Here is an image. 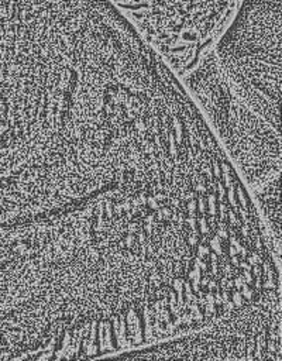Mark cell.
Wrapping results in <instances>:
<instances>
[{"instance_id": "cell-1", "label": "cell", "mask_w": 282, "mask_h": 361, "mask_svg": "<svg viewBox=\"0 0 282 361\" xmlns=\"http://www.w3.org/2000/svg\"><path fill=\"white\" fill-rule=\"evenodd\" d=\"M212 49L231 90L281 131V0H241Z\"/></svg>"}, {"instance_id": "cell-2", "label": "cell", "mask_w": 282, "mask_h": 361, "mask_svg": "<svg viewBox=\"0 0 282 361\" xmlns=\"http://www.w3.org/2000/svg\"><path fill=\"white\" fill-rule=\"evenodd\" d=\"M180 79L251 190L281 175V131L231 90L212 47Z\"/></svg>"}, {"instance_id": "cell-3", "label": "cell", "mask_w": 282, "mask_h": 361, "mask_svg": "<svg viewBox=\"0 0 282 361\" xmlns=\"http://www.w3.org/2000/svg\"><path fill=\"white\" fill-rule=\"evenodd\" d=\"M281 300L228 314L199 330L123 351L118 360H282Z\"/></svg>"}, {"instance_id": "cell-4", "label": "cell", "mask_w": 282, "mask_h": 361, "mask_svg": "<svg viewBox=\"0 0 282 361\" xmlns=\"http://www.w3.org/2000/svg\"><path fill=\"white\" fill-rule=\"evenodd\" d=\"M281 176L271 179L262 186L252 190L258 212L271 235L275 250L281 254V200H279Z\"/></svg>"}]
</instances>
